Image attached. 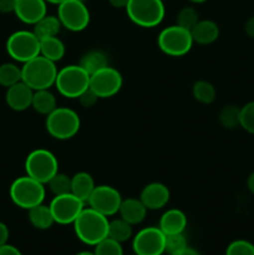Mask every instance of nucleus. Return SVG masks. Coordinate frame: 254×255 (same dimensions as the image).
Here are the masks:
<instances>
[{"instance_id":"f257e3e1","label":"nucleus","mask_w":254,"mask_h":255,"mask_svg":"<svg viewBox=\"0 0 254 255\" xmlns=\"http://www.w3.org/2000/svg\"><path fill=\"white\" fill-rule=\"evenodd\" d=\"M109 217L87 207L82 209L72 226L80 242L95 247L109 237Z\"/></svg>"},{"instance_id":"f03ea898","label":"nucleus","mask_w":254,"mask_h":255,"mask_svg":"<svg viewBox=\"0 0 254 255\" xmlns=\"http://www.w3.org/2000/svg\"><path fill=\"white\" fill-rule=\"evenodd\" d=\"M57 71L56 62L39 55L22 64L21 81L34 91L46 90L55 86Z\"/></svg>"},{"instance_id":"7ed1b4c3","label":"nucleus","mask_w":254,"mask_h":255,"mask_svg":"<svg viewBox=\"0 0 254 255\" xmlns=\"http://www.w3.org/2000/svg\"><path fill=\"white\" fill-rule=\"evenodd\" d=\"M9 196L15 206L29 211L32 207L44 203L45 197H46V188L44 183L26 174L12 182L9 189Z\"/></svg>"},{"instance_id":"20e7f679","label":"nucleus","mask_w":254,"mask_h":255,"mask_svg":"<svg viewBox=\"0 0 254 255\" xmlns=\"http://www.w3.org/2000/svg\"><path fill=\"white\" fill-rule=\"evenodd\" d=\"M128 19L139 27H156L166 15L163 0H129L126 5Z\"/></svg>"},{"instance_id":"39448f33","label":"nucleus","mask_w":254,"mask_h":255,"mask_svg":"<svg viewBox=\"0 0 254 255\" xmlns=\"http://www.w3.org/2000/svg\"><path fill=\"white\" fill-rule=\"evenodd\" d=\"M46 131L52 138L66 141L76 136L81 127V120L75 110L57 106L46 116Z\"/></svg>"},{"instance_id":"423d86ee","label":"nucleus","mask_w":254,"mask_h":255,"mask_svg":"<svg viewBox=\"0 0 254 255\" xmlns=\"http://www.w3.org/2000/svg\"><path fill=\"white\" fill-rule=\"evenodd\" d=\"M55 87L66 99H79L90 87V74L76 65H67L57 71Z\"/></svg>"},{"instance_id":"0eeeda50","label":"nucleus","mask_w":254,"mask_h":255,"mask_svg":"<svg viewBox=\"0 0 254 255\" xmlns=\"http://www.w3.org/2000/svg\"><path fill=\"white\" fill-rule=\"evenodd\" d=\"M193 44L191 30L184 29L177 24L164 27L157 37L159 50L172 57H179L188 54Z\"/></svg>"},{"instance_id":"6e6552de","label":"nucleus","mask_w":254,"mask_h":255,"mask_svg":"<svg viewBox=\"0 0 254 255\" xmlns=\"http://www.w3.org/2000/svg\"><path fill=\"white\" fill-rule=\"evenodd\" d=\"M25 172L31 178L47 184V182L59 172V161L49 149L36 148L26 156Z\"/></svg>"},{"instance_id":"1a4fd4ad","label":"nucleus","mask_w":254,"mask_h":255,"mask_svg":"<svg viewBox=\"0 0 254 255\" xmlns=\"http://www.w3.org/2000/svg\"><path fill=\"white\" fill-rule=\"evenodd\" d=\"M6 52L14 61L25 64L40 55V39L34 31L17 30L7 37Z\"/></svg>"},{"instance_id":"9d476101","label":"nucleus","mask_w":254,"mask_h":255,"mask_svg":"<svg viewBox=\"0 0 254 255\" xmlns=\"http://www.w3.org/2000/svg\"><path fill=\"white\" fill-rule=\"evenodd\" d=\"M57 17L62 27L72 32L84 31L91 20L89 7L79 0H65L61 2L57 6Z\"/></svg>"},{"instance_id":"9b49d317","label":"nucleus","mask_w":254,"mask_h":255,"mask_svg":"<svg viewBox=\"0 0 254 255\" xmlns=\"http://www.w3.org/2000/svg\"><path fill=\"white\" fill-rule=\"evenodd\" d=\"M124 85L121 72L110 65L90 75V89L99 99H110L119 94Z\"/></svg>"},{"instance_id":"f8f14e48","label":"nucleus","mask_w":254,"mask_h":255,"mask_svg":"<svg viewBox=\"0 0 254 255\" xmlns=\"http://www.w3.org/2000/svg\"><path fill=\"white\" fill-rule=\"evenodd\" d=\"M132 249L137 255H162L166 253V234L158 227H146L132 239Z\"/></svg>"},{"instance_id":"ddd939ff","label":"nucleus","mask_w":254,"mask_h":255,"mask_svg":"<svg viewBox=\"0 0 254 255\" xmlns=\"http://www.w3.org/2000/svg\"><path fill=\"white\" fill-rule=\"evenodd\" d=\"M49 207L54 216L55 223L67 226L76 221L79 214L85 208V202L70 192L61 196H54Z\"/></svg>"},{"instance_id":"4468645a","label":"nucleus","mask_w":254,"mask_h":255,"mask_svg":"<svg viewBox=\"0 0 254 255\" xmlns=\"http://www.w3.org/2000/svg\"><path fill=\"white\" fill-rule=\"evenodd\" d=\"M122 199L124 198L121 197V193L115 187L100 184L95 187L87 204L90 208L95 209L99 213L106 217H112L119 213Z\"/></svg>"},{"instance_id":"2eb2a0df","label":"nucleus","mask_w":254,"mask_h":255,"mask_svg":"<svg viewBox=\"0 0 254 255\" xmlns=\"http://www.w3.org/2000/svg\"><path fill=\"white\" fill-rule=\"evenodd\" d=\"M171 192L166 184L161 182H152L146 184L139 194V199L148 211H159L168 204Z\"/></svg>"},{"instance_id":"dca6fc26","label":"nucleus","mask_w":254,"mask_h":255,"mask_svg":"<svg viewBox=\"0 0 254 255\" xmlns=\"http://www.w3.org/2000/svg\"><path fill=\"white\" fill-rule=\"evenodd\" d=\"M14 14L26 25H35L47 14V2L45 0H16Z\"/></svg>"},{"instance_id":"f3484780","label":"nucleus","mask_w":254,"mask_h":255,"mask_svg":"<svg viewBox=\"0 0 254 255\" xmlns=\"http://www.w3.org/2000/svg\"><path fill=\"white\" fill-rule=\"evenodd\" d=\"M32 96H34V90L27 86L25 82L20 81L7 87L5 101L12 111L22 112L31 107Z\"/></svg>"},{"instance_id":"a211bd4d","label":"nucleus","mask_w":254,"mask_h":255,"mask_svg":"<svg viewBox=\"0 0 254 255\" xmlns=\"http://www.w3.org/2000/svg\"><path fill=\"white\" fill-rule=\"evenodd\" d=\"M187 223H188V221H187V216L183 211L178 208H171L167 209L162 214L161 219H159L158 228L166 236H171V234L184 233L187 228Z\"/></svg>"},{"instance_id":"6ab92c4d","label":"nucleus","mask_w":254,"mask_h":255,"mask_svg":"<svg viewBox=\"0 0 254 255\" xmlns=\"http://www.w3.org/2000/svg\"><path fill=\"white\" fill-rule=\"evenodd\" d=\"M147 211L148 209L144 207V204L142 203L139 198H126L122 199L119 214L122 219L128 222L131 226H137L146 219Z\"/></svg>"},{"instance_id":"aec40b11","label":"nucleus","mask_w":254,"mask_h":255,"mask_svg":"<svg viewBox=\"0 0 254 255\" xmlns=\"http://www.w3.org/2000/svg\"><path fill=\"white\" fill-rule=\"evenodd\" d=\"M191 34L194 44L211 45L219 37V26L213 20H199L191 30Z\"/></svg>"},{"instance_id":"412c9836","label":"nucleus","mask_w":254,"mask_h":255,"mask_svg":"<svg viewBox=\"0 0 254 255\" xmlns=\"http://www.w3.org/2000/svg\"><path fill=\"white\" fill-rule=\"evenodd\" d=\"M95 187L96 184L94 177L87 172H77L71 177V193L79 197L85 203H87Z\"/></svg>"},{"instance_id":"4be33fe9","label":"nucleus","mask_w":254,"mask_h":255,"mask_svg":"<svg viewBox=\"0 0 254 255\" xmlns=\"http://www.w3.org/2000/svg\"><path fill=\"white\" fill-rule=\"evenodd\" d=\"M27 218L34 228L40 229V231H46L51 228L55 224L54 216L51 213V209L49 206L41 203L36 207H32L27 211Z\"/></svg>"},{"instance_id":"5701e85b","label":"nucleus","mask_w":254,"mask_h":255,"mask_svg":"<svg viewBox=\"0 0 254 255\" xmlns=\"http://www.w3.org/2000/svg\"><path fill=\"white\" fill-rule=\"evenodd\" d=\"M66 54V46L64 41L57 36H50L40 39V55L51 61L57 62L64 59Z\"/></svg>"},{"instance_id":"b1692460","label":"nucleus","mask_w":254,"mask_h":255,"mask_svg":"<svg viewBox=\"0 0 254 255\" xmlns=\"http://www.w3.org/2000/svg\"><path fill=\"white\" fill-rule=\"evenodd\" d=\"M31 107L37 114L47 116L57 107L56 97L49 89L37 90V91H34Z\"/></svg>"},{"instance_id":"393cba45","label":"nucleus","mask_w":254,"mask_h":255,"mask_svg":"<svg viewBox=\"0 0 254 255\" xmlns=\"http://www.w3.org/2000/svg\"><path fill=\"white\" fill-rule=\"evenodd\" d=\"M62 25L60 22L57 15H45L42 19H40L36 24L34 25V30L32 31L36 34L39 39H44V37L50 36H57L61 30Z\"/></svg>"},{"instance_id":"a878e982","label":"nucleus","mask_w":254,"mask_h":255,"mask_svg":"<svg viewBox=\"0 0 254 255\" xmlns=\"http://www.w3.org/2000/svg\"><path fill=\"white\" fill-rule=\"evenodd\" d=\"M79 65L81 67H84L90 75H92L94 72L102 69V67L107 66L109 65V60H107V56L105 52L100 51V50H91V51H87L81 57Z\"/></svg>"},{"instance_id":"bb28decb","label":"nucleus","mask_w":254,"mask_h":255,"mask_svg":"<svg viewBox=\"0 0 254 255\" xmlns=\"http://www.w3.org/2000/svg\"><path fill=\"white\" fill-rule=\"evenodd\" d=\"M131 224L122 219L120 217L119 219H114L110 221L109 224V238L114 239V241L119 242V243H125V242L129 241L133 236V229H132Z\"/></svg>"},{"instance_id":"cd10ccee","label":"nucleus","mask_w":254,"mask_h":255,"mask_svg":"<svg viewBox=\"0 0 254 255\" xmlns=\"http://www.w3.org/2000/svg\"><path fill=\"white\" fill-rule=\"evenodd\" d=\"M192 94L197 101L204 105L212 104L217 96L216 87L207 80H198L194 82L192 87Z\"/></svg>"},{"instance_id":"c85d7f7f","label":"nucleus","mask_w":254,"mask_h":255,"mask_svg":"<svg viewBox=\"0 0 254 255\" xmlns=\"http://www.w3.org/2000/svg\"><path fill=\"white\" fill-rule=\"evenodd\" d=\"M21 81V67L14 62L0 65V86L10 87Z\"/></svg>"},{"instance_id":"c756f323","label":"nucleus","mask_w":254,"mask_h":255,"mask_svg":"<svg viewBox=\"0 0 254 255\" xmlns=\"http://www.w3.org/2000/svg\"><path fill=\"white\" fill-rule=\"evenodd\" d=\"M219 122L227 129H234L241 127V109L234 105L224 106L219 112Z\"/></svg>"},{"instance_id":"7c9ffc66","label":"nucleus","mask_w":254,"mask_h":255,"mask_svg":"<svg viewBox=\"0 0 254 255\" xmlns=\"http://www.w3.org/2000/svg\"><path fill=\"white\" fill-rule=\"evenodd\" d=\"M47 187H49L50 192L54 196H61V194H66L71 192V177L67 174L57 172L49 182H47Z\"/></svg>"},{"instance_id":"2f4dec72","label":"nucleus","mask_w":254,"mask_h":255,"mask_svg":"<svg viewBox=\"0 0 254 255\" xmlns=\"http://www.w3.org/2000/svg\"><path fill=\"white\" fill-rule=\"evenodd\" d=\"M199 14L193 6H184L178 11L176 17V24L187 30H192L199 21Z\"/></svg>"},{"instance_id":"473e14b6","label":"nucleus","mask_w":254,"mask_h":255,"mask_svg":"<svg viewBox=\"0 0 254 255\" xmlns=\"http://www.w3.org/2000/svg\"><path fill=\"white\" fill-rule=\"evenodd\" d=\"M95 255H124L122 244L111 238H105L95 246Z\"/></svg>"},{"instance_id":"72a5a7b5","label":"nucleus","mask_w":254,"mask_h":255,"mask_svg":"<svg viewBox=\"0 0 254 255\" xmlns=\"http://www.w3.org/2000/svg\"><path fill=\"white\" fill-rule=\"evenodd\" d=\"M188 247V242H187L184 233L178 234H171V236H166V253L169 255H176L181 253L182 251Z\"/></svg>"},{"instance_id":"f704fd0d","label":"nucleus","mask_w":254,"mask_h":255,"mask_svg":"<svg viewBox=\"0 0 254 255\" xmlns=\"http://www.w3.org/2000/svg\"><path fill=\"white\" fill-rule=\"evenodd\" d=\"M226 255H254V244L246 239H237L227 247Z\"/></svg>"},{"instance_id":"c9c22d12","label":"nucleus","mask_w":254,"mask_h":255,"mask_svg":"<svg viewBox=\"0 0 254 255\" xmlns=\"http://www.w3.org/2000/svg\"><path fill=\"white\" fill-rule=\"evenodd\" d=\"M241 127L248 133L254 134V101L248 102L241 109Z\"/></svg>"},{"instance_id":"e433bc0d","label":"nucleus","mask_w":254,"mask_h":255,"mask_svg":"<svg viewBox=\"0 0 254 255\" xmlns=\"http://www.w3.org/2000/svg\"><path fill=\"white\" fill-rule=\"evenodd\" d=\"M77 100H79L80 105H81L82 107H85V109H90V107H94L95 105H96L99 97H97V95L89 87V89H87L86 91H85Z\"/></svg>"},{"instance_id":"4c0bfd02","label":"nucleus","mask_w":254,"mask_h":255,"mask_svg":"<svg viewBox=\"0 0 254 255\" xmlns=\"http://www.w3.org/2000/svg\"><path fill=\"white\" fill-rule=\"evenodd\" d=\"M16 0H0V12L1 14H11L15 10Z\"/></svg>"},{"instance_id":"58836bf2","label":"nucleus","mask_w":254,"mask_h":255,"mask_svg":"<svg viewBox=\"0 0 254 255\" xmlns=\"http://www.w3.org/2000/svg\"><path fill=\"white\" fill-rule=\"evenodd\" d=\"M0 255H22V253L16 247L6 243L0 247Z\"/></svg>"},{"instance_id":"ea45409f","label":"nucleus","mask_w":254,"mask_h":255,"mask_svg":"<svg viewBox=\"0 0 254 255\" xmlns=\"http://www.w3.org/2000/svg\"><path fill=\"white\" fill-rule=\"evenodd\" d=\"M9 228H7V226L5 223H2V222H0V247L4 246V244L7 243V241H9Z\"/></svg>"},{"instance_id":"a19ab883","label":"nucleus","mask_w":254,"mask_h":255,"mask_svg":"<svg viewBox=\"0 0 254 255\" xmlns=\"http://www.w3.org/2000/svg\"><path fill=\"white\" fill-rule=\"evenodd\" d=\"M244 30H246V34L248 35L249 37L254 39V16L249 17V19L247 20Z\"/></svg>"},{"instance_id":"79ce46f5","label":"nucleus","mask_w":254,"mask_h":255,"mask_svg":"<svg viewBox=\"0 0 254 255\" xmlns=\"http://www.w3.org/2000/svg\"><path fill=\"white\" fill-rule=\"evenodd\" d=\"M110 2V5L114 7H117V9H122V7H126L127 2L129 0H107Z\"/></svg>"},{"instance_id":"37998d69","label":"nucleus","mask_w":254,"mask_h":255,"mask_svg":"<svg viewBox=\"0 0 254 255\" xmlns=\"http://www.w3.org/2000/svg\"><path fill=\"white\" fill-rule=\"evenodd\" d=\"M247 188L249 189L252 194H254V172H252L247 179Z\"/></svg>"},{"instance_id":"c03bdc74","label":"nucleus","mask_w":254,"mask_h":255,"mask_svg":"<svg viewBox=\"0 0 254 255\" xmlns=\"http://www.w3.org/2000/svg\"><path fill=\"white\" fill-rule=\"evenodd\" d=\"M176 255H201V254H199V252L197 251V249L192 248V247L188 246L186 249H184V251H182L181 253H178Z\"/></svg>"},{"instance_id":"a18cd8bd","label":"nucleus","mask_w":254,"mask_h":255,"mask_svg":"<svg viewBox=\"0 0 254 255\" xmlns=\"http://www.w3.org/2000/svg\"><path fill=\"white\" fill-rule=\"evenodd\" d=\"M45 1L47 2V4H52V5H57L59 6L61 2H64L65 0H45Z\"/></svg>"},{"instance_id":"49530a36","label":"nucleus","mask_w":254,"mask_h":255,"mask_svg":"<svg viewBox=\"0 0 254 255\" xmlns=\"http://www.w3.org/2000/svg\"><path fill=\"white\" fill-rule=\"evenodd\" d=\"M188 1L193 2V4H203V2H206L207 0H188Z\"/></svg>"},{"instance_id":"de8ad7c7","label":"nucleus","mask_w":254,"mask_h":255,"mask_svg":"<svg viewBox=\"0 0 254 255\" xmlns=\"http://www.w3.org/2000/svg\"><path fill=\"white\" fill-rule=\"evenodd\" d=\"M75 255H95V254H94V252H80V253H77Z\"/></svg>"},{"instance_id":"09e8293b","label":"nucleus","mask_w":254,"mask_h":255,"mask_svg":"<svg viewBox=\"0 0 254 255\" xmlns=\"http://www.w3.org/2000/svg\"><path fill=\"white\" fill-rule=\"evenodd\" d=\"M79 1H82V2H85V1H86V0H79Z\"/></svg>"},{"instance_id":"8fccbe9b","label":"nucleus","mask_w":254,"mask_h":255,"mask_svg":"<svg viewBox=\"0 0 254 255\" xmlns=\"http://www.w3.org/2000/svg\"><path fill=\"white\" fill-rule=\"evenodd\" d=\"M132 255H137V254H134V253H133V254H132Z\"/></svg>"}]
</instances>
